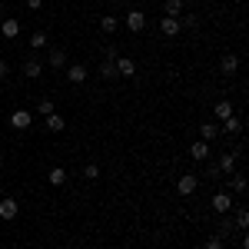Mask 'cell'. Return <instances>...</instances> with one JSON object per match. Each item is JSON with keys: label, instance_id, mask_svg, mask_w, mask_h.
Wrapping results in <instances>:
<instances>
[{"label": "cell", "instance_id": "obj_7", "mask_svg": "<svg viewBox=\"0 0 249 249\" xmlns=\"http://www.w3.org/2000/svg\"><path fill=\"white\" fill-rule=\"evenodd\" d=\"M47 63H50L53 70H67V50H63V47H50V53H47Z\"/></svg>", "mask_w": 249, "mask_h": 249}, {"label": "cell", "instance_id": "obj_22", "mask_svg": "<svg viewBox=\"0 0 249 249\" xmlns=\"http://www.w3.org/2000/svg\"><path fill=\"white\" fill-rule=\"evenodd\" d=\"M96 73H100V77H103V80H116V67H113V60H103Z\"/></svg>", "mask_w": 249, "mask_h": 249}, {"label": "cell", "instance_id": "obj_33", "mask_svg": "<svg viewBox=\"0 0 249 249\" xmlns=\"http://www.w3.org/2000/svg\"><path fill=\"white\" fill-rule=\"evenodd\" d=\"M27 7H30V10H40V7H43V0H27Z\"/></svg>", "mask_w": 249, "mask_h": 249}, {"label": "cell", "instance_id": "obj_27", "mask_svg": "<svg viewBox=\"0 0 249 249\" xmlns=\"http://www.w3.org/2000/svg\"><path fill=\"white\" fill-rule=\"evenodd\" d=\"M249 226V213L246 210H236V230H246Z\"/></svg>", "mask_w": 249, "mask_h": 249}, {"label": "cell", "instance_id": "obj_16", "mask_svg": "<svg viewBox=\"0 0 249 249\" xmlns=\"http://www.w3.org/2000/svg\"><path fill=\"white\" fill-rule=\"evenodd\" d=\"M67 179H70V173L63 170V166H53V170L47 173V183H50V186H63Z\"/></svg>", "mask_w": 249, "mask_h": 249}, {"label": "cell", "instance_id": "obj_32", "mask_svg": "<svg viewBox=\"0 0 249 249\" xmlns=\"http://www.w3.org/2000/svg\"><path fill=\"white\" fill-rule=\"evenodd\" d=\"M10 73V67H7V60H0V83H3V77Z\"/></svg>", "mask_w": 249, "mask_h": 249}, {"label": "cell", "instance_id": "obj_31", "mask_svg": "<svg viewBox=\"0 0 249 249\" xmlns=\"http://www.w3.org/2000/svg\"><path fill=\"white\" fill-rule=\"evenodd\" d=\"M116 57H120V53H116L113 47H103V60H116Z\"/></svg>", "mask_w": 249, "mask_h": 249}, {"label": "cell", "instance_id": "obj_5", "mask_svg": "<svg viewBox=\"0 0 249 249\" xmlns=\"http://www.w3.org/2000/svg\"><path fill=\"white\" fill-rule=\"evenodd\" d=\"M190 160L193 163H206V160H210V143H206V140H196L190 146Z\"/></svg>", "mask_w": 249, "mask_h": 249}, {"label": "cell", "instance_id": "obj_8", "mask_svg": "<svg viewBox=\"0 0 249 249\" xmlns=\"http://www.w3.org/2000/svg\"><path fill=\"white\" fill-rule=\"evenodd\" d=\"M17 213H20V206H17V199L14 196H7V199H0V219H17Z\"/></svg>", "mask_w": 249, "mask_h": 249}, {"label": "cell", "instance_id": "obj_30", "mask_svg": "<svg viewBox=\"0 0 249 249\" xmlns=\"http://www.w3.org/2000/svg\"><path fill=\"white\" fill-rule=\"evenodd\" d=\"M206 179H219V166H216V163L206 166Z\"/></svg>", "mask_w": 249, "mask_h": 249}, {"label": "cell", "instance_id": "obj_23", "mask_svg": "<svg viewBox=\"0 0 249 249\" xmlns=\"http://www.w3.org/2000/svg\"><path fill=\"white\" fill-rule=\"evenodd\" d=\"M230 186H232V193H246V176L243 173H230Z\"/></svg>", "mask_w": 249, "mask_h": 249}, {"label": "cell", "instance_id": "obj_14", "mask_svg": "<svg viewBox=\"0 0 249 249\" xmlns=\"http://www.w3.org/2000/svg\"><path fill=\"white\" fill-rule=\"evenodd\" d=\"M236 163H239V153H219V173H236Z\"/></svg>", "mask_w": 249, "mask_h": 249}, {"label": "cell", "instance_id": "obj_19", "mask_svg": "<svg viewBox=\"0 0 249 249\" xmlns=\"http://www.w3.org/2000/svg\"><path fill=\"white\" fill-rule=\"evenodd\" d=\"M216 136H219V123H203V126H199V140L213 143Z\"/></svg>", "mask_w": 249, "mask_h": 249}, {"label": "cell", "instance_id": "obj_9", "mask_svg": "<svg viewBox=\"0 0 249 249\" xmlns=\"http://www.w3.org/2000/svg\"><path fill=\"white\" fill-rule=\"evenodd\" d=\"M219 133H226V136H239V133H243V120L232 113L230 120H223V123H219Z\"/></svg>", "mask_w": 249, "mask_h": 249}, {"label": "cell", "instance_id": "obj_28", "mask_svg": "<svg viewBox=\"0 0 249 249\" xmlns=\"http://www.w3.org/2000/svg\"><path fill=\"white\" fill-rule=\"evenodd\" d=\"M83 176H87V179H100V166H96V163H87V166H83Z\"/></svg>", "mask_w": 249, "mask_h": 249}, {"label": "cell", "instance_id": "obj_18", "mask_svg": "<svg viewBox=\"0 0 249 249\" xmlns=\"http://www.w3.org/2000/svg\"><path fill=\"white\" fill-rule=\"evenodd\" d=\"M40 73H43V63H40V60H27V63H23V77L27 80H37Z\"/></svg>", "mask_w": 249, "mask_h": 249}, {"label": "cell", "instance_id": "obj_1", "mask_svg": "<svg viewBox=\"0 0 249 249\" xmlns=\"http://www.w3.org/2000/svg\"><path fill=\"white\" fill-rule=\"evenodd\" d=\"M196 190H199V176H193V173H183V176L176 179V196H193Z\"/></svg>", "mask_w": 249, "mask_h": 249}, {"label": "cell", "instance_id": "obj_12", "mask_svg": "<svg viewBox=\"0 0 249 249\" xmlns=\"http://www.w3.org/2000/svg\"><path fill=\"white\" fill-rule=\"evenodd\" d=\"M87 77H90V70H87L83 63H70V67H67V80H70V83H83Z\"/></svg>", "mask_w": 249, "mask_h": 249}, {"label": "cell", "instance_id": "obj_17", "mask_svg": "<svg viewBox=\"0 0 249 249\" xmlns=\"http://www.w3.org/2000/svg\"><path fill=\"white\" fill-rule=\"evenodd\" d=\"M219 70H223L226 77H232V73L239 70V57H236V53H226V57L219 60Z\"/></svg>", "mask_w": 249, "mask_h": 249}, {"label": "cell", "instance_id": "obj_2", "mask_svg": "<svg viewBox=\"0 0 249 249\" xmlns=\"http://www.w3.org/2000/svg\"><path fill=\"white\" fill-rule=\"evenodd\" d=\"M123 23H126L130 34H143V30H146V14H143V10H130V14L123 17Z\"/></svg>", "mask_w": 249, "mask_h": 249}, {"label": "cell", "instance_id": "obj_29", "mask_svg": "<svg viewBox=\"0 0 249 249\" xmlns=\"http://www.w3.org/2000/svg\"><path fill=\"white\" fill-rule=\"evenodd\" d=\"M203 249H226L223 246V236H210V239L203 243Z\"/></svg>", "mask_w": 249, "mask_h": 249}, {"label": "cell", "instance_id": "obj_20", "mask_svg": "<svg viewBox=\"0 0 249 249\" xmlns=\"http://www.w3.org/2000/svg\"><path fill=\"white\" fill-rule=\"evenodd\" d=\"M116 27H120V17H113V14L100 17V30H103V34H116Z\"/></svg>", "mask_w": 249, "mask_h": 249}, {"label": "cell", "instance_id": "obj_34", "mask_svg": "<svg viewBox=\"0 0 249 249\" xmlns=\"http://www.w3.org/2000/svg\"><path fill=\"white\" fill-rule=\"evenodd\" d=\"M0 90H3V83H0Z\"/></svg>", "mask_w": 249, "mask_h": 249}, {"label": "cell", "instance_id": "obj_10", "mask_svg": "<svg viewBox=\"0 0 249 249\" xmlns=\"http://www.w3.org/2000/svg\"><path fill=\"white\" fill-rule=\"evenodd\" d=\"M30 123H34L30 110H14V113H10V126H14V130H27Z\"/></svg>", "mask_w": 249, "mask_h": 249}, {"label": "cell", "instance_id": "obj_3", "mask_svg": "<svg viewBox=\"0 0 249 249\" xmlns=\"http://www.w3.org/2000/svg\"><path fill=\"white\" fill-rule=\"evenodd\" d=\"M113 67H116V77H123V80L136 77V60L133 57H116Z\"/></svg>", "mask_w": 249, "mask_h": 249}, {"label": "cell", "instance_id": "obj_13", "mask_svg": "<svg viewBox=\"0 0 249 249\" xmlns=\"http://www.w3.org/2000/svg\"><path fill=\"white\" fill-rule=\"evenodd\" d=\"M43 126H47L50 133H63V130H67V120L60 113H50V116H43Z\"/></svg>", "mask_w": 249, "mask_h": 249}, {"label": "cell", "instance_id": "obj_25", "mask_svg": "<svg viewBox=\"0 0 249 249\" xmlns=\"http://www.w3.org/2000/svg\"><path fill=\"white\" fill-rule=\"evenodd\" d=\"M37 113H40V116L57 113V110H53V100H47V96H43V100H37Z\"/></svg>", "mask_w": 249, "mask_h": 249}, {"label": "cell", "instance_id": "obj_15", "mask_svg": "<svg viewBox=\"0 0 249 249\" xmlns=\"http://www.w3.org/2000/svg\"><path fill=\"white\" fill-rule=\"evenodd\" d=\"M213 113H216V120L223 123V120H230L236 110H232V100H216V107H213Z\"/></svg>", "mask_w": 249, "mask_h": 249}, {"label": "cell", "instance_id": "obj_21", "mask_svg": "<svg viewBox=\"0 0 249 249\" xmlns=\"http://www.w3.org/2000/svg\"><path fill=\"white\" fill-rule=\"evenodd\" d=\"M163 10H166V17H183V0H166Z\"/></svg>", "mask_w": 249, "mask_h": 249}, {"label": "cell", "instance_id": "obj_6", "mask_svg": "<svg viewBox=\"0 0 249 249\" xmlns=\"http://www.w3.org/2000/svg\"><path fill=\"white\" fill-rule=\"evenodd\" d=\"M0 37H3V40H17L20 37V20L3 17V20H0Z\"/></svg>", "mask_w": 249, "mask_h": 249}, {"label": "cell", "instance_id": "obj_26", "mask_svg": "<svg viewBox=\"0 0 249 249\" xmlns=\"http://www.w3.org/2000/svg\"><path fill=\"white\" fill-rule=\"evenodd\" d=\"M179 23H183V27H190V30H196V27H199V17H196V14H183Z\"/></svg>", "mask_w": 249, "mask_h": 249}, {"label": "cell", "instance_id": "obj_24", "mask_svg": "<svg viewBox=\"0 0 249 249\" xmlns=\"http://www.w3.org/2000/svg\"><path fill=\"white\" fill-rule=\"evenodd\" d=\"M30 47H34V50H43V47H47V30H34V34H30Z\"/></svg>", "mask_w": 249, "mask_h": 249}, {"label": "cell", "instance_id": "obj_11", "mask_svg": "<svg viewBox=\"0 0 249 249\" xmlns=\"http://www.w3.org/2000/svg\"><path fill=\"white\" fill-rule=\"evenodd\" d=\"M160 30H163V37H176L183 30V23H179V17H163L160 20Z\"/></svg>", "mask_w": 249, "mask_h": 249}, {"label": "cell", "instance_id": "obj_4", "mask_svg": "<svg viewBox=\"0 0 249 249\" xmlns=\"http://www.w3.org/2000/svg\"><path fill=\"white\" fill-rule=\"evenodd\" d=\"M210 206H213V213H219V216H226V213L232 210V196H230L226 190H223V193H216V196H213V203H210Z\"/></svg>", "mask_w": 249, "mask_h": 249}, {"label": "cell", "instance_id": "obj_35", "mask_svg": "<svg viewBox=\"0 0 249 249\" xmlns=\"http://www.w3.org/2000/svg\"><path fill=\"white\" fill-rule=\"evenodd\" d=\"M53 3H57V0H53Z\"/></svg>", "mask_w": 249, "mask_h": 249}]
</instances>
